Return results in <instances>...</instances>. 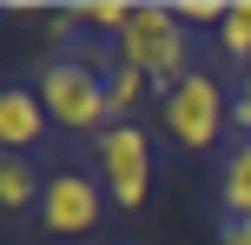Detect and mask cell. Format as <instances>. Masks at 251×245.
<instances>
[{
	"label": "cell",
	"mask_w": 251,
	"mask_h": 245,
	"mask_svg": "<svg viewBox=\"0 0 251 245\" xmlns=\"http://www.w3.org/2000/svg\"><path fill=\"white\" fill-rule=\"evenodd\" d=\"M79 13V27H93V33H126V20H132V7H126V0H86V7H73Z\"/></svg>",
	"instance_id": "10"
},
{
	"label": "cell",
	"mask_w": 251,
	"mask_h": 245,
	"mask_svg": "<svg viewBox=\"0 0 251 245\" xmlns=\"http://www.w3.org/2000/svg\"><path fill=\"white\" fill-rule=\"evenodd\" d=\"M231 119L245 126V139H251V66L238 73V100H231Z\"/></svg>",
	"instance_id": "13"
},
{
	"label": "cell",
	"mask_w": 251,
	"mask_h": 245,
	"mask_svg": "<svg viewBox=\"0 0 251 245\" xmlns=\"http://www.w3.org/2000/svg\"><path fill=\"white\" fill-rule=\"evenodd\" d=\"M218 245H251V219H225V232H218Z\"/></svg>",
	"instance_id": "14"
},
{
	"label": "cell",
	"mask_w": 251,
	"mask_h": 245,
	"mask_svg": "<svg viewBox=\"0 0 251 245\" xmlns=\"http://www.w3.org/2000/svg\"><path fill=\"white\" fill-rule=\"evenodd\" d=\"M225 7L231 0H172V13H178V27H225Z\"/></svg>",
	"instance_id": "12"
},
{
	"label": "cell",
	"mask_w": 251,
	"mask_h": 245,
	"mask_svg": "<svg viewBox=\"0 0 251 245\" xmlns=\"http://www.w3.org/2000/svg\"><path fill=\"white\" fill-rule=\"evenodd\" d=\"M40 139H47L40 86H0V153H26Z\"/></svg>",
	"instance_id": "6"
},
{
	"label": "cell",
	"mask_w": 251,
	"mask_h": 245,
	"mask_svg": "<svg viewBox=\"0 0 251 245\" xmlns=\"http://www.w3.org/2000/svg\"><path fill=\"white\" fill-rule=\"evenodd\" d=\"M146 86H152V80H146V73H132V66L119 60L113 73H106V100H113V113H126V106H139V93H146Z\"/></svg>",
	"instance_id": "11"
},
{
	"label": "cell",
	"mask_w": 251,
	"mask_h": 245,
	"mask_svg": "<svg viewBox=\"0 0 251 245\" xmlns=\"http://www.w3.org/2000/svg\"><path fill=\"white\" fill-rule=\"evenodd\" d=\"M218 199H225V219H251V139L231 146L225 172H218Z\"/></svg>",
	"instance_id": "8"
},
{
	"label": "cell",
	"mask_w": 251,
	"mask_h": 245,
	"mask_svg": "<svg viewBox=\"0 0 251 245\" xmlns=\"http://www.w3.org/2000/svg\"><path fill=\"white\" fill-rule=\"evenodd\" d=\"M113 53L132 73H146L159 93H172L178 80L192 73V40H185V27H178V13L165 7V0H132V20H126V33L113 40Z\"/></svg>",
	"instance_id": "1"
},
{
	"label": "cell",
	"mask_w": 251,
	"mask_h": 245,
	"mask_svg": "<svg viewBox=\"0 0 251 245\" xmlns=\"http://www.w3.org/2000/svg\"><path fill=\"white\" fill-rule=\"evenodd\" d=\"M93 159H100V186H106V199L119 212L146 206V192H152V139L132 119H113L100 133V146H93Z\"/></svg>",
	"instance_id": "4"
},
{
	"label": "cell",
	"mask_w": 251,
	"mask_h": 245,
	"mask_svg": "<svg viewBox=\"0 0 251 245\" xmlns=\"http://www.w3.org/2000/svg\"><path fill=\"white\" fill-rule=\"evenodd\" d=\"M106 219V186L100 172H47L40 192V232L47 239H86Z\"/></svg>",
	"instance_id": "5"
},
{
	"label": "cell",
	"mask_w": 251,
	"mask_h": 245,
	"mask_svg": "<svg viewBox=\"0 0 251 245\" xmlns=\"http://www.w3.org/2000/svg\"><path fill=\"white\" fill-rule=\"evenodd\" d=\"M40 106H47V119H53V126H66V133H106V126H113L106 73L66 60V53L40 66Z\"/></svg>",
	"instance_id": "2"
},
{
	"label": "cell",
	"mask_w": 251,
	"mask_h": 245,
	"mask_svg": "<svg viewBox=\"0 0 251 245\" xmlns=\"http://www.w3.org/2000/svg\"><path fill=\"white\" fill-rule=\"evenodd\" d=\"M225 119H231V100H225V86H218L205 66H192V73L165 93V133H172V146H185V153H212L218 133H225Z\"/></svg>",
	"instance_id": "3"
},
{
	"label": "cell",
	"mask_w": 251,
	"mask_h": 245,
	"mask_svg": "<svg viewBox=\"0 0 251 245\" xmlns=\"http://www.w3.org/2000/svg\"><path fill=\"white\" fill-rule=\"evenodd\" d=\"M218 53H225V60H238V66H251V0H231V7H225Z\"/></svg>",
	"instance_id": "9"
},
{
	"label": "cell",
	"mask_w": 251,
	"mask_h": 245,
	"mask_svg": "<svg viewBox=\"0 0 251 245\" xmlns=\"http://www.w3.org/2000/svg\"><path fill=\"white\" fill-rule=\"evenodd\" d=\"M40 192L47 179H40L33 153H0V219H26V212L40 219Z\"/></svg>",
	"instance_id": "7"
}]
</instances>
